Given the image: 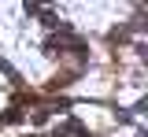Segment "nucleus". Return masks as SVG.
Wrapping results in <instances>:
<instances>
[{
  "instance_id": "1",
  "label": "nucleus",
  "mask_w": 148,
  "mask_h": 137,
  "mask_svg": "<svg viewBox=\"0 0 148 137\" xmlns=\"http://www.w3.org/2000/svg\"><path fill=\"white\" fill-rule=\"evenodd\" d=\"M4 122H8V126L22 122V111H18V108H8V111H4Z\"/></svg>"
}]
</instances>
